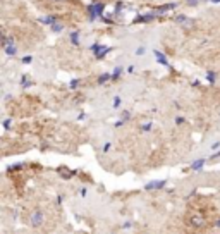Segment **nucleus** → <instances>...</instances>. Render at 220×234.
<instances>
[{
    "label": "nucleus",
    "instance_id": "obj_34",
    "mask_svg": "<svg viewBox=\"0 0 220 234\" xmlns=\"http://www.w3.org/2000/svg\"><path fill=\"white\" fill-rule=\"evenodd\" d=\"M53 2H64V0H53Z\"/></svg>",
    "mask_w": 220,
    "mask_h": 234
},
{
    "label": "nucleus",
    "instance_id": "obj_22",
    "mask_svg": "<svg viewBox=\"0 0 220 234\" xmlns=\"http://www.w3.org/2000/svg\"><path fill=\"white\" fill-rule=\"evenodd\" d=\"M119 105H120V97H115V98H114V107L117 109Z\"/></svg>",
    "mask_w": 220,
    "mask_h": 234
},
{
    "label": "nucleus",
    "instance_id": "obj_17",
    "mask_svg": "<svg viewBox=\"0 0 220 234\" xmlns=\"http://www.w3.org/2000/svg\"><path fill=\"white\" fill-rule=\"evenodd\" d=\"M52 29H53V31H57V33H60L62 29H64V26H62V24H52Z\"/></svg>",
    "mask_w": 220,
    "mask_h": 234
},
{
    "label": "nucleus",
    "instance_id": "obj_11",
    "mask_svg": "<svg viewBox=\"0 0 220 234\" xmlns=\"http://www.w3.org/2000/svg\"><path fill=\"white\" fill-rule=\"evenodd\" d=\"M155 55H156V59H158V62L160 64H164V65H168V62H167V59H165L164 55H162L160 52H155Z\"/></svg>",
    "mask_w": 220,
    "mask_h": 234
},
{
    "label": "nucleus",
    "instance_id": "obj_1",
    "mask_svg": "<svg viewBox=\"0 0 220 234\" xmlns=\"http://www.w3.org/2000/svg\"><path fill=\"white\" fill-rule=\"evenodd\" d=\"M41 224H43V214H41V210H35L31 214V226L40 227Z\"/></svg>",
    "mask_w": 220,
    "mask_h": 234
},
{
    "label": "nucleus",
    "instance_id": "obj_23",
    "mask_svg": "<svg viewBox=\"0 0 220 234\" xmlns=\"http://www.w3.org/2000/svg\"><path fill=\"white\" fill-rule=\"evenodd\" d=\"M86 193H88V190H86V188H81V190H79V196H86Z\"/></svg>",
    "mask_w": 220,
    "mask_h": 234
},
{
    "label": "nucleus",
    "instance_id": "obj_10",
    "mask_svg": "<svg viewBox=\"0 0 220 234\" xmlns=\"http://www.w3.org/2000/svg\"><path fill=\"white\" fill-rule=\"evenodd\" d=\"M71 41H72V45H79V33L77 31L71 33Z\"/></svg>",
    "mask_w": 220,
    "mask_h": 234
},
{
    "label": "nucleus",
    "instance_id": "obj_19",
    "mask_svg": "<svg viewBox=\"0 0 220 234\" xmlns=\"http://www.w3.org/2000/svg\"><path fill=\"white\" fill-rule=\"evenodd\" d=\"M129 119H131V114L127 112V110H124V112H122V121H129Z\"/></svg>",
    "mask_w": 220,
    "mask_h": 234
},
{
    "label": "nucleus",
    "instance_id": "obj_8",
    "mask_svg": "<svg viewBox=\"0 0 220 234\" xmlns=\"http://www.w3.org/2000/svg\"><path fill=\"white\" fill-rule=\"evenodd\" d=\"M108 79H112V74L110 73H105V74H100L98 76V85H105Z\"/></svg>",
    "mask_w": 220,
    "mask_h": 234
},
{
    "label": "nucleus",
    "instance_id": "obj_5",
    "mask_svg": "<svg viewBox=\"0 0 220 234\" xmlns=\"http://www.w3.org/2000/svg\"><path fill=\"white\" fill-rule=\"evenodd\" d=\"M205 162H206L205 158H198V160H194V162L191 164V169H193V170H196V172H198V170H201V169H203Z\"/></svg>",
    "mask_w": 220,
    "mask_h": 234
},
{
    "label": "nucleus",
    "instance_id": "obj_9",
    "mask_svg": "<svg viewBox=\"0 0 220 234\" xmlns=\"http://www.w3.org/2000/svg\"><path fill=\"white\" fill-rule=\"evenodd\" d=\"M205 222H203V219L201 217H193L191 219V226H194V227H201Z\"/></svg>",
    "mask_w": 220,
    "mask_h": 234
},
{
    "label": "nucleus",
    "instance_id": "obj_2",
    "mask_svg": "<svg viewBox=\"0 0 220 234\" xmlns=\"http://www.w3.org/2000/svg\"><path fill=\"white\" fill-rule=\"evenodd\" d=\"M91 50L96 53V57H98V59H103V57L107 55L108 52H110V48H108V47H102V45H98V43H96V45H93V47H91Z\"/></svg>",
    "mask_w": 220,
    "mask_h": 234
},
{
    "label": "nucleus",
    "instance_id": "obj_26",
    "mask_svg": "<svg viewBox=\"0 0 220 234\" xmlns=\"http://www.w3.org/2000/svg\"><path fill=\"white\" fill-rule=\"evenodd\" d=\"M4 126H5V129H9V127H10V119H7V121L4 122Z\"/></svg>",
    "mask_w": 220,
    "mask_h": 234
},
{
    "label": "nucleus",
    "instance_id": "obj_7",
    "mask_svg": "<svg viewBox=\"0 0 220 234\" xmlns=\"http://www.w3.org/2000/svg\"><path fill=\"white\" fill-rule=\"evenodd\" d=\"M41 23L43 24H55L57 21H59V16H50V17H41Z\"/></svg>",
    "mask_w": 220,
    "mask_h": 234
},
{
    "label": "nucleus",
    "instance_id": "obj_28",
    "mask_svg": "<svg viewBox=\"0 0 220 234\" xmlns=\"http://www.w3.org/2000/svg\"><path fill=\"white\" fill-rule=\"evenodd\" d=\"M188 4H189V5H196L198 0H188Z\"/></svg>",
    "mask_w": 220,
    "mask_h": 234
},
{
    "label": "nucleus",
    "instance_id": "obj_14",
    "mask_svg": "<svg viewBox=\"0 0 220 234\" xmlns=\"http://www.w3.org/2000/svg\"><path fill=\"white\" fill-rule=\"evenodd\" d=\"M152 127H153V124H152V122H144V124L141 126V131H144V133H148V131H152Z\"/></svg>",
    "mask_w": 220,
    "mask_h": 234
},
{
    "label": "nucleus",
    "instance_id": "obj_29",
    "mask_svg": "<svg viewBox=\"0 0 220 234\" xmlns=\"http://www.w3.org/2000/svg\"><path fill=\"white\" fill-rule=\"evenodd\" d=\"M218 146H220V141H215V143H213V145H212V148L215 150V148H218Z\"/></svg>",
    "mask_w": 220,
    "mask_h": 234
},
{
    "label": "nucleus",
    "instance_id": "obj_21",
    "mask_svg": "<svg viewBox=\"0 0 220 234\" xmlns=\"http://www.w3.org/2000/svg\"><path fill=\"white\" fill-rule=\"evenodd\" d=\"M184 122H186L184 117H176V124H177V126H179V124H184Z\"/></svg>",
    "mask_w": 220,
    "mask_h": 234
},
{
    "label": "nucleus",
    "instance_id": "obj_27",
    "mask_svg": "<svg viewBox=\"0 0 220 234\" xmlns=\"http://www.w3.org/2000/svg\"><path fill=\"white\" fill-rule=\"evenodd\" d=\"M23 62H24V64H29V62H31V57H24Z\"/></svg>",
    "mask_w": 220,
    "mask_h": 234
},
{
    "label": "nucleus",
    "instance_id": "obj_24",
    "mask_svg": "<svg viewBox=\"0 0 220 234\" xmlns=\"http://www.w3.org/2000/svg\"><path fill=\"white\" fill-rule=\"evenodd\" d=\"M110 146H112L110 143H105V145H103V153H107L108 150H110Z\"/></svg>",
    "mask_w": 220,
    "mask_h": 234
},
{
    "label": "nucleus",
    "instance_id": "obj_6",
    "mask_svg": "<svg viewBox=\"0 0 220 234\" xmlns=\"http://www.w3.org/2000/svg\"><path fill=\"white\" fill-rule=\"evenodd\" d=\"M4 52L7 53V55L14 57L17 53V47H16V45H7V47H4Z\"/></svg>",
    "mask_w": 220,
    "mask_h": 234
},
{
    "label": "nucleus",
    "instance_id": "obj_25",
    "mask_svg": "<svg viewBox=\"0 0 220 234\" xmlns=\"http://www.w3.org/2000/svg\"><path fill=\"white\" fill-rule=\"evenodd\" d=\"M144 53V47H139V48L136 50V55H143Z\"/></svg>",
    "mask_w": 220,
    "mask_h": 234
},
{
    "label": "nucleus",
    "instance_id": "obj_16",
    "mask_svg": "<svg viewBox=\"0 0 220 234\" xmlns=\"http://www.w3.org/2000/svg\"><path fill=\"white\" fill-rule=\"evenodd\" d=\"M132 226H134V222L127 220V222H124V224H122V229H131Z\"/></svg>",
    "mask_w": 220,
    "mask_h": 234
},
{
    "label": "nucleus",
    "instance_id": "obj_13",
    "mask_svg": "<svg viewBox=\"0 0 220 234\" xmlns=\"http://www.w3.org/2000/svg\"><path fill=\"white\" fill-rule=\"evenodd\" d=\"M206 81H208L210 85L215 83V73H213V71H208V74H206Z\"/></svg>",
    "mask_w": 220,
    "mask_h": 234
},
{
    "label": "nucleus",
    "instance_id": "obj_30",
    "mask_svg": "<svg viewBox=\"0 0 220 234\" xmlns=\"http://www.w3.org/2000/svg\"><path fill=\"white\" fill-rule=\"evenodd\" d=\"M62 200H64V198H62V194H59V196H57V203L60 205V203H62Z\"/></svg>",
    "mask_w": 220,
    "mask_h": 234
},
{
    "label": "nucleus",
    "instance_id": "obj_20",
    "mask_svg": "<svg viewBox=\"0 0 220 234\" xmlns=\"http://www.w3.org/2000/svg\"><path fill=\"white\" fill-rule=\"evenodd\" d=\"M176 21H177V23H189L186 16H177V17H176Z\"/></svg>",
    "mask_w": 220,
    "mask_h": 234
},
{
    "label": "nucleus",
    "instance_id": "obj_15",
    "mask_svg": "<svg viewBox=\"0 0 220 234\" xmlns=\"http://www.w3.org/2000/svg\"><path fill=\"white\" fill-rule=\"evenodd\" d=\"M69 86H71V90H76L77 86H79V79H72V81H71V85H69Z\"/></svg>",
    "mask_w": 220,
    "mask_h": 234
},
{
    "label": "nucleus",
    "instance_id": "obj_33",
    "mask_svg": "<svg viewBox=\"0 0 220 234\" xmlns=\"http://www.w3.org/2000/svg\"><path fill=\"white\" fill-rule=\"evenodd\" d=\"M212 2H213V4H218V2H220V0H212Z\"/></svg>",
    "mask_w": 220,
    "mask_h": 234
},
{
    "label": "nucleus",
    "instance_id": "obj_4",
    "mask_svg": "<svg viewBox=\"0 0 220 234\" xmlns=\"http://www.w3.org/2000/svg\"><path fill=\"white\" fill-rule=\"evenodd\" d=\"M88 12L91 14L93 17H95V16H102V12H103V4H100V2H98V4H91L88 7Z\"/></svg>",
    "mask_w": 220,
    "mask_h": 234
},
{
    "label": "nucleus",
    "instance_id": "obj_18",
    "mask_svg": "<svg viewBox=\"0 0 220 234\" xmlns=\"http://www.w3.org/2000/svg\"><path fill=\"white\" fill-rule=\"evenodd\" d=\"M21 83H23V86H24V88L31 85V81H29V77H26V76H23V81H21Z\"/></svg>",
    "mask_w": 220,
    "mask_h": 234
},
{
    "label": "nucleus",
    "instance_id": "obj_31",
    "mask_svg": "<svg viewBox=\"0 0 220 234\" xmlns=\"http://www.w3.org/2000/svg\"><path fill=\"white\" fill-rule=\"evenodd\" d=\"M218 157H220V152H217V153L212 155V158H218Z\"/></svg>",
    "mask_w": 220,
    "mask_h": 234
},
{
    "label": "nucleus",
    "instance_id": "obj_3",
    "mask_svg": "<svg viewBox=\"0 0 220 234\" xmlns=\"http://www.w3.org/2000/svg\"><path fill=\"white\" fill-rule=\"evenodd\" d=\"M165 184H167V181H152V182H146L144 184V190H162V188H165Z\"/></svg>",
    "mask_w": 220,
    "mask_h": 234
},
{
    "label": "nucleus",
    "instance_id": "obj_32",
    "mask_svg": "<svg viewBox=\"0 0 220 234\" xmlns=\"http://www.w3.org/2000/svg\"><path fill=\"white\" fill-rule=\"evenodd\" d=\"M215 227H218V229H220V220H217V222H215Z\"/></svg>",
    "mask_w": 220,
    "mask_h": 234
},
{
    "label": "nucleus",
    "instance_id": "obj_12",
    "mask_svg": "<svg viewBox=\"0 0 220 234\" xmlns=\"http://www.w3.org/2000/svg\"><path fill=\"white\" fill-rule=\"evenodd\" d=\"M122 73H124V69H122V67H115V69H114V74H112V79H117Z\"/></svg>",
    "mask_w": 220,
    "mask_h": 234
}]
</instances>
